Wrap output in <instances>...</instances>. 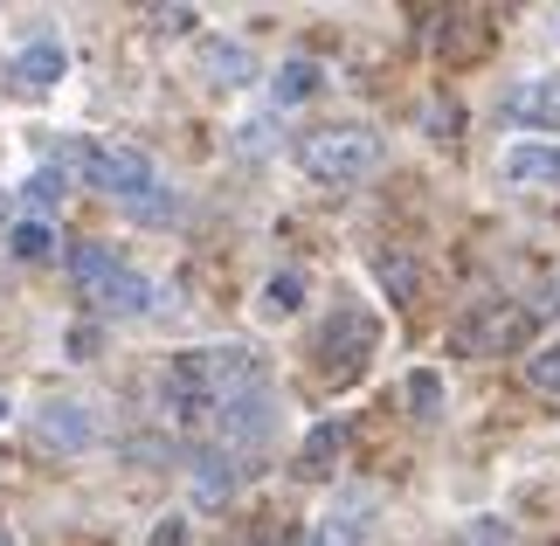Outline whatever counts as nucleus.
I'll return each instance as SVG.
<instances>
[{
	"mask_svg": "<svg viewBox=\"0 0 560 546\" xmlns=\"http://www.w3.org/2000/svg\"><path fill=\"white\" fill-rule=\"evenodd\" d=\"M194 21H201L194 8H153V28H160V35H187Z\"/></svg>",
	"mask_w": 560,
	"mask_h": 546,
	"instance_id": "393cba45",
	"label": "nucleus"
},
{
	"mask_svg": "<svg viewBox=\"0 0 560 546\" xmlns=\"http://www.w3.org/2000/svg\"><path fill=\"white\" fill-rule=\"evenodd\" d=\"M8 249L21 256V264H42V256L56 249V235H49V222H21V229L8 235Z\"/></svg>",
	"mask_w": 560,
	"mask_h": 546,
	"instance_id": "aec40b11",
	"label": "nucleus"
},
{
	"mask_svg": "<svg viewBox=\"0 0 560 546\" xmlns=\"http://www.w3.org/2000/svg\"><path fill=\"white\" fill-rule=\"evenodd\" d=\"M229 491H235V464H229V450H201L194 456V506H229Z\"/></svg>",
	"mask_w": 560,
	"mask_h": 546,
	"instance_id": "f8f14e48",
	"label": "nucleus"
},
{
	"mask_svg": "<svg viewBox=\"0 0 560 546\" xmlns=\"http://www.w3.org/2000/svg\"><path fill=\"white\" fill-rule=\"evenodd\" d=\"M526 333H533V312H526V304H499V312L470 318L464 333H457V346H464V353H499V346H520Z\"/></svg>",
	"mask_w": 560,
	"mask_h": 546,
	"instance_id": "1a4fd4ad",
	"label": "nucleus"
},
{
	"mask_svg": "<svg viewBox=\"0 0 560 546\" xmlns=\"http://www.w3.org/2000/svg\"><path fill=\"white\" fill-rule=\"evenodd\" d=\"M540 318H560V270L547 277V291H540V304H533V325Z\"/></svg>",
	"mask_w": 560,
	"mask_h": 546,
	"instance_id": "a878e982",
	"label": "nucleus"
},
{
	"mask_svg": "<svg viewBox=\"0 0 560 546\" xmlns=\"http://www.w3.org/2000/svg\"><path fill=\"white\" fill-rule=\"evenodd\" d=\"M21 194H28L35 208H56L62 194H70V181H62V166H35V173H28V187H21Z\"/></svg>",
	"mask_w": 560,
	"mask_h": 546,
	"instance_id": "4be33fe9",
	"label": "nucleus"
},
{
	"mask_svg": "<svg viewBox=\"0 0 560 546\" xmlns=\"http://www.w3.org/2000/svg\"><path fill=\"white\" fill-rule=\"evenodd\" d=\"M298 160H305L318 187H353L381 166V132H368V125H326V132H312L298 146Z\"/></svg>",
	"mask_w": 560,
	"mask_h": 546,
	"instance_id": "f257e3e1",
	"label": "nucleus"
},
{
	"mask_svg": "<svg viewBox=\"0 0 560 546\" xmlns=\"http://www.w3.org/2000/svg\"><path fill=\"white\" fill-rule=\"evenodd\" d=\"M505 118L526 132H560V77H526L505 91Z\"/></svg>",
	"mask_w": 560,
	"mask_h": 546,
	"instance_id": "6e6552de",
	"label": "nucleus"
},
{
	"mask_svg": "<svg viewBox=\"0 0 560 546\" xmlns=\"http://www.w3.org/2000/svg\"><path fill=\"white\" fill-rule=\"evenodd\" d=\"M35 443L77 456V450L97 443V415L83 408V402H42V408H35Z\"/></svg>",
	"mask_w": 560,
	"mask_h": 546,
	"instance_id": "423d86ee",
	"label": "nucleus"
},
{
	"mask_svg": "<svg viewBox=\"0 0 560 546\" xmlns=\"http://www.w3.org/2000/svg\"><path fill=\"white\" fill-rule=\"evenodd\" d=\"M298 304H305V277H298V270H277V277L264 283V312H270V318H291Z\"/></svg>",
	"mask_w": 560,
	"mask_h": 546,
	"instance_id": "a211bd4d",
	"label": "nucleus"
},
{
	"mask_svg": "<svg viewBox=\"0 0 560 546\" xmlns=\"http://www.w3.org/2000/svg\"><path fill=\"white\" fill-rule=\"evenodd\" d=\"M201 62H208V83H222V91H235V83H249V77H256V62H249L243 42H208Z\"/></svg>",
	"mask_w": 560,
	"mask_h": 546,
	"instance_id": "2eb2a0df",
	"label": "nucleus"
},
{
	"mask_svg": "<svg viewBox=\"0 0 560 546\" xmlns=\"http://www.w3.org/2000/svg\"><path fill=\"white\" fill-rule=\"evenodd\" d=\"M91 298H97L112 318H139V312H153V277H145V270H132V264H118V270L104 277Z\"/></svg>",
	"mask_w": 560,
	"mask_h": 546,
	"instance_id": "9d476101",
	"label": "nucleus"
},
{
	"mask_svg": "<svg viewBox=\"0 0 560 546\" xmlns=\"http://www.w3.org/2000/svg\"><path fill=\"white\" fill-rule=\"evenodd\" d=\"M505 181L512 187H560V146H540V139L505 146Z\"/></svg>",
	"mask_w": 560,
	"mask_h": 546,
	"instance_id": "9b49d317",
	"label": "nucleus"
},
{
	"mask_svg": "<svg viewBox=\"0 0 560 546\" xmlns=\"http://www.w3.org/2000/svg\"><path fill=\"white\" fill-rule=\"evenodd\" d=\"M408 408H416L422 422H436V415H443V374L416 367V374H408Z\"/></svg>",
	"mask_w": 560,
	"mask_h": 546,
	"instance_id": "6ab92c4d",
	"label": "nucleus"
},
{
	"mask_svg": "<svg viewBox=\"0 0 560 546\" xmlns=\"http://www.w3.org/2000/svg\"><path fill=\"white\" fill-rule=\"evenodd\" d=\"M62 70H70L62 42H28V49L14 56V77L28 83V91H49V83H62Z\"/></svg>",
	"mask_w": 560,
	"mask_h": 546,
	"instance_id": "4468645a",
	"label": "nucleus"
},
{
	"mask_svg": "<svg viewBox=\"0 0 560 546\" xmlns=\"http://www.w3.org/2000/svg\"><path fill=\"white\" fill-rule=\"evenodd\" d=\"M374 270H381V283H387V291H395V304H408V298H416V270H408L401 256H374Z\"/></svg>",
	"mask_w": 560,
	"mask_h": 546,
	"instance_id": "5701e85b",
	"label": "nucleus"
},
{
	"mask_svg": "<svg viewBox=\"0 0 560 546\" xmlns=\"http://www.w3.org/2000/svg\"><path fill=\"white\" fill-rule=\"evenodd\" d=\"M91 346H97V333H91V325H77V333H70V360H91Z\"/></svg>",
	"mask_w": 560,
	"mask_h": 546,
	"instance_id": "bb28decb",
	"label": "nucleus"
},
{
	"mask_svg": "<svg viewBox=\"0 0 560 546\" xmlns=\"http://www.w3.org/2000/svg\"><path fill=\"white\" fill-rule=\"evenodd\" d=\"M0 415H8V395H0Z\"/></svg>",
	"mask_w": 560,
	"mask_h": 546,
	"instance_id": "cd10ccee",
	"label": "nucleus"
},
{
	"mask_svg": "<svg viewBox=\"0 0 560 546\" xmlns=\"http://www.w3.org/2000/svg\"><path fill=\"white\" fill-rule=\"evenodd\" d=\"M339 456H347V422H318L298 450V477H332Z\"/></svg>",
	"mask_w": 560,
	"mask_h": 546,
	"instance_id": "ddd939ff",
	"label": "nucleus"
},
{
	"mask_svg": "<svg viewBox=\"0 0 560 546\" xmlns=\"http://www.w3.org/2000/svg\"><path fill=\"white\" fill-rule=\"evenodd\" d=\"M214 429H222V450H264L270 429H277L270 387L256 381V387H235V395H222V402H214Z\"/></svg>",
	"mask_w": 560,
	"mask_h": 546,
	"instance_id": "7ed1b4c3",
	"label": "nucleus"
},
{
	"mask_svg": "<svg viewBox=\"0 0 560 546\" xmlns=\"http://www.w3.org/2000/svg\"><path fill=\"white\" fill-rule=\"evenodd\" d=\"M374 539V498L368 491H347L332 512H318V526L305 546H368Z\"/></svg>",
	"mask_w": 560,
	"mask_h": 546,
	"instance_id": "0eeeda50",
	"label": "nucleus"
},
{
	"mask_svg": "<svg viewBox=\"0 0 560 546\" xmlns=\"http://www.w3.org/2000/svg\"><path fill=\"white\" fill-rule=\"evenodd\" d=\"M526 387H540V395H560V346H540V353H526Z\"/></svg>",
	"mask_w": 560,
	"mask_h": 546,
	"instance_id": "412c9836",
	"label": "nucleus"
},
{
	"mask_svg": "<svg viewBox=\"0 0 560 546\" xmlns=\"http://www.w3.org/2000/svg\"><path fill=\"white\" fill-rule=\"evenodd\" d=\"M368 353H374V318L368 312H332V325L318 333V367H326L332 381H347V374H360L368 367Z\"/></svg>",
	"mask_w": 560,
	"mask_h": 546,
	"instance_id": "20e7f679",
	"label": "nucleus"
},
{
	"mask_svg": "<svg viewBox=\"0 0 560 546\" xmlns=\"http://www.w3.org/2000/svg\"><path fill=\"white\" fill-rule=\"evenodd\" d=\"M77 160H83V181L97 194H112V201H125V208L160 187V173H153V160H145L139 146H83Z\"/></svg>",
	"mask_w": 560,
	"mask_h": 546,
	"instance_id": "f03ea898",
	"label": "nucleus"
},
{
	"mask_svg": "<svg viewBox=\"0 0 560 546\" xmlns=\"http://www.w3.org/2000/svg\"><path fill=\"white\" fill-rule=\"evenodd\" d=\"M464 546H520V539H512V526H505V519H470V526H464Z\"/></svg>",
	"mask_w": 560,
	"mask_h": 546,
	"instance_id": "b1692460",
	"label": "nucleus"
},
{
	"mask_svg": "<svg viewBox=\"0 0 560 546\" xmlns=\"http://www.w3.org/2000/svg\"><path fill=\"white\" fill-rule=\"evenodd\" d=\"M112 270H118V256L104 249V243H77V249H70V277L83 283V291H97V283L112 277Z\"/></svg>",
	"mask_w": 560,
	"mask_h": 546,
	"instance_id": "f3484780",
	"label": "nucleus"
},
{
	"mask_svg": "<svg viewBox=\"0 0 560 546\" xmlns=\"http://www.w3.org/2000/svg\"><path fill=\"white\" fill-rule=\"evenodd\" d=\"M160 402L174 422H201V415H214V374H208V346L201 353H180L174 367H166L160 381Z\"/></svg>",
	"mask_w": 560,
	"mask_h": 546,
	"instance_id": "39448f33",
	"label": "nucleus"
},
{
	"mask_svg": "<svg viewBox=\"0 0 560 546\" xmlns=\"http://www.w3.org/2000/svg\"><path fill=\"white\" fill-rule=\"evenodd\" d=\"M312 91H318V62H312V56L277 62V77H270V97H277V104H305Z\"/></svg>",
	"mask_w": 560,
	"mask_h": 546,
	"instance_id": "dca6fc26",
	"label": "nucleus"
}]
</instances>
